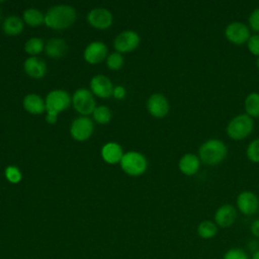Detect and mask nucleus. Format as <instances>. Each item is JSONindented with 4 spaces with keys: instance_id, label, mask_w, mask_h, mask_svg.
Returning a JSON list of instances; mask_svg holds the SVG:
<instances>
[{
    "instance_id": "nucleus-1",
    "label": "nucleus",
    "mask_w": 259,
    "mask_h": 259,
    "mask_svg": "<svg viewBox=\"0 0 259 259\" xmlns=\"http://www.w3.org/2000/svg\"><path fill=\"white\" fill-rule=\"evenodd\" d=\"M228 155L227 145L219 139H209L203 142L198 148L200 161L208 166L221 164Z\"/></svg>"
},
{
    "instance_id": "nucleus-2",
    "label": "nucleus",
    "mask_w": 259,
    "mask_h": 259,
    "mask_svg": "<svg viewBox=\"0 0 259 259\" xmlns=\"http://www.w3.org/2000/svg\"><path fill=\"white\" fill-rule=\"evenodd\" d=\"M76 11L68 5H57L49 9L45 15V23L54 29H64L74 23Z\"/></svg>"
},
{
    "instance_id": "nucleus-3",
    "label": "nucleus",
    "mask_w": 259,
    "mask_h": 259,
    "mask_svg": "<svg viewBox=\"0 0 259 259\" xmlns=\"http://www.w3.org/2000/svg\"><path fill=\"white\" fill-rule=\"evenodd\" d=\"M254 128V120L246 113L234 116L227 124L226 133L228 137L235 141H241L251 135Z\"/></svg>"
},
{
    "instance_id": "nucleus-4",
    "label": "nucleus",
    "mask_w": 259,
    "mask_h": 259,
    "mask_svg": "<svg viewBox=\"0 0 259 259\" xmlns=\"http://www.w3.org/2000/svg\"><path fill=\"white\" fill-rule=\"evenodd\" d=\"M120 165L125 173L138 176L146 171L147 160L141 153L128 152L122 156Z\"/></svg>"
},
{
    "instance_id": "nucleus-5",
    "label": "nucleus",
    "mask_w": 259,
    "mask_h": 259,
    "mask_svg": "<svg viewBox=\"0 0 259 259\" xmlns=\"http://www.w3.org/2000/svg\"><path fill=\"white\" fill-rule=\"evenodd\" d=\"M225 36L231 44L241 46L247 44L251 36V31L244 22L232 21L225 28Z\"/></svg>"
},
{
    "instance_id": "nucleus-6",
    "label": "nucleus",
    "mask_w": 259,
    "mask_h": 259,
    "mask_svg": "<svg viewBox=\"0 0 259 259\" xmlns=\"http://www.w3.org/2000/svg\"><path fill=\"white\" fill-rule=\"evenodd\" d=\"M74 108L81 114L87 115L94 111L95 101L93 95L87 89H79L73 96Z\"/></svg>"
},
{
    "instance_id": "nucleus-7",
    "label": "nucleus",
    "mask_w": 259,
    "mask_h": 259,
    "mask_svg": "<svg viewBox=\"0 0 259 259\" xmlns=\"http://www.w3.org/2000/svg\"><path fill=\"white\" fill-rule=\"evenodd\" d=\"M236 203L238 209L245 215H252L259 209V198L250 190L240 192L237 196Z\"/></svg>"
},
{
    "instance_id": "nucleus-8",
    "label": "nucleus",
    "mask_w": 259,
    "mask_h": 259,
    "mask_svg": "<svg viewBox=\"0 0 259 259\" xmlns=\"http://www.w3.org/2000/svg\"><path fill=\"white\" fill-rule=\"evenodd\" d=\"M70 96L64 90H54L46 98V109L50 112L58 113L65 110L70 105Z\"/></svg>"
},
{
    "instance_id": "nucleus-9",
    "label": "nucleus",
    "mask_w": 259,
    "mask_h": 259,
    "mask_svg": "<svg viewBox=\"0 0 259 259\" xmlns=\"http://www.w3.org/2000/svg\"><path fill=\"white\" fill-rule=\"evenodd\" d=\"M147 107L151 115L157 118H162L166 116L170 109L168 99L161 93L152 94L148 99Z\"/></svg>"
},
{
    "instance_id": "nucleus-10",
    "label": "nucleus",
    "mask_w": 259,
    "mask_h": 259,
    "mask_svg": "<svg viewBox=\"0 0 259 259\" xmlns=\"http://www.w3.org/2000/svg\"><path fill=\"white\" fill-rule=\"evenodd\" d=\"M237 219V209L234 205L226 203L221 205L214 212V223L220 228L231 227Z\"/></svg>"
},
{
    "instance_id": "nucleus-11",
    "label": "nucleus",
    "mask_w": 259,
    "mask_h": 259,
    "mask_svg": "<svg viewBox=\"0 0 259 259\" xmlns=\"http://www.w3.org/2000/svg\"><path fill=\"white\" fill-rule=\"evenodd\" d=\"M140 42V37L137 32L132 30H126L120 32L115 40H114V48L117 52H131L134 51Z\"/></svg>"
},
{
    "instance_id": "nucleus-12",
    "label": "nucleus",
    "mask_w": 259,
    "mask_h": 259,
    "mask_svg": "<svg viewBox=\"0 0 259 259\" xmlns=\"http://www.w3.org/2000/svg\"><path fill=\"white\" fill-rule=\"evenodd\" d=\"M93 133V123L88 117H79L71 125V134L77 141L87 140Z\"/></svg>"
},
{
    "instance_id": "nucleus-13",
    "label": "nucleus",
    "mask_w": 259,
    "mask_h": 259,
    "mask_svg": "<svg viewBox=\"0 0 259 259\" xmlns=\"http://www.w3.org/2000/svg\"><path fill=\"white\" fill-rule=\"evenodd\" d=\"M87 19L92 26L99 29H104L111 25L112 15L107 9L95 8L89 12Z\"/></svg>"
},
{
    "instance_id": "nucleus-14",
    "label": "nucleus",
    "mask_w": 259,
    "mask_h": 259,
    "mask_svg": "<svg viewBox=\"0 0 259 259\" xmlns=\"http://www.w3.org/2000/svg\"><path fill=\"white\" fill-rule=\"evenodd\" d=\"M200 159L193 153L184 154L178 162V168L180 172L186 176H192L196 174L200 168Z\"/></svg>"
},
{
    "instance_id": "nucleus-15",
    "label": "nucleus",
    "mask_w": 259,
    "mask_h": 259,
    "mask_svg": "<svg viewBox=\"0 0 259 259\" xmlns=\"http://www.w3.org/2000/svg\"><path fill=\"white\" fill-rule=\"evenodd\" d=\"M90 87L95 95L102 98H107L113 94V86L110 80L102 75L93 77L90 83Z\"/></svg>"
},
{
    "instance_id": "nucleus-16",
    "label": "nucleus",
    "mask_w": 259,
    "mask_h": 259,
    "mask_svg": "<svg viewBox=\"0 0 259 259\" xmlns=\"http://www.w3.org/2000/svg\"><path fill=\"white\" fill-rule=\"evenodd\" d=\"M107 54V48L104 44L100 41L91 42L84 52L85 60L90 64H98L100 63Z\"/></svg>"
},
{
    "instance_id": "nucleus-17",
    "label": "nucleus",
    "mask_w": 259,
    "mask_h": 259,
    "mask_svg": "<svg viewBox=\"0 0 259 259\" xmlns=\"http://www.w3.org/2000/svg\"><path fill=\"white\" fill-rule=\"evenodd\" d=\"M24 70L26 74L32 78H41L46 74L47 67L41 60L35 57H30L24 62Z\"/></svg>"
},
{
    "instance_id": "nucleus-18",
    "label": "nucleus",
    "mask_w": 259,
    "mask_h": 259,
    "mask_svg": "<svg viewBox=\"0 0 259 259\" xmlns=\"http://www.w3.org/2000/svg\"><path fill=\"white\" fill-rule=\"evenodd\" d=\"M46 54L54 59H58V58H62L66 55L67 53V44L65 42V40L61 39V38H51L46 47Z\"/></svg>"
},
{
    "instance_id": "nucleus-19",
    "label": "nucleus",
    "mask_w": 259,
    "mask_h": 259,
    "mask_svg": "<svg viewBox=\"0 0 259 259\" xmlns=\"http://www.w3.org/2000/svg\"><path fill=\"white\" fill-rule=\"evenodd\" d=\"M101 155H102V158L107 163H110V164H114L121 161V158L123 156L120 146L115 143H108L104 145L101 151Z\"/></svg>"
},
{
    "instance_id": "nucleus-20",
    "label": "nucleus",
    "mask_w": 259,
    "mask_h": 259,
    "mask_svg": "<svg viewBox=\"0 0 259 259\" xmlns=\"http://www.w3.org/2000/svg\"><path fill=\"white\" fill-rule=\"evenodd\" d=\"M24 108L32 114H40L46 110V103L36 94H28L23 100Z\"/></svg>"
},
{
    "instance_id": "nucleus-21",
    "label": "nucleus",
    "mask_w": 259,
    "mask_h": 259,
    "mask_svg": "<svg viewBox=\"0 0 259 259\" xmlns=\"http://www.w3.org/2000/svg\"><path fill=\"white\" fill-rule=\"evenodd\" d=\"M244 108L247 115L252 118L259 117V93L251 92L244 100Z\"/></svg>"
},
{
    "instance_id": "nucleus-22",
    "label": "nucleus",
    "mask_w": 259,
    "mask_h": 259,
    "mask_svg": "<svg viewBox=\"0 0 259 259\" xmlns=\"http://www.w3.org/2000/svg\"><path fill=\"white\" fill-rule=\"evenodd\" d=\"M219 231L217 224L210 220H204L200 222L197 226V234L202 239H211L213 238Z\"/></svg>"
},
{
    "instance_id": "nucleus-23",
    "label": "nucleus",
    "mask_w": 259,
    "mask_h": 259,
    "mask_svg": "<svg viewBox=\"0 0 259 259\" xmlns=\"http://www.w3.org/2000/svg\"><path fill=\"white\" fill-rule=\"evenodd\" d=\"M23 29L22 20L17 16H8L3 24V30L8 35L19 34Z\"/></svg>"
},
{
    "instance_id": "nucleus-24",
    "label": "nucleus",
    "mask_w": 259,
    "mask_h": 259,
    "mask_svg": "<svg viewBox=\"0 0 259 259\" xmlns=\"http://www.w3.org/2000/svg\"><path fill=\"white\" fill-rule=\"evenodd\" d=\"M23 18L25 22L30 26H38L45 22V15L40 11L33 8L25 10Z\"/></svg>"
},
{
    "instance_id": "nucleus-25",
    "label": "nucleus",
    "mask_w": 259,
    "mask_h": 259,
    "mask_svg": "<svg viewBox=\"0 0 259 259\" xmlns=\"http://www.w3.org/2000/svg\"><path fill=\"white\" fill-rule=\"evenodd\" d=\"M246 156L252 163H259V138L254 139L249 143L246 149Z\"/></svg>"
},
{
    "instance_id": "nucleus-26",
    "label": "nucleus",
    "mask_w": 259,
    "mask_h": 259,
    "mask_svg": "<svg viewBox=\"0 0 259 259\" xmlns=\"http://www.w3.org/2000/svg\"><path fill=\"white\" fill-rule=\"evenodd\" d=\"M44 49V40L38 37H32L25 44V52L30 55H37Z\"/></svg>"
},
{
    "instance_id": "nucleus-27",
    "label": "nucleus",
    "mask_w": 259,
    "mask_h": 259,
    "mask_svg": "<svg viewBox=\"0 0 259 259\" xmlns=\"http://www.w3.org/2000/svg\"><path fill=\"white\" fill-rule=\"evenodd\" d=\"M93 117L99 123H107L110 120L111 113L106 106H98L93 111Z\"/></svg>"
},
{
    "instance_id": "nucleus-28",
    "label": "nucleus",
    "mask_w": 259,
    "mask_h": 259,
    "mask_svg": "<svg viewBox=\"0 0 259 259\" xmlns=\"http://www.w3.org/2000/svg\"><path fill=\"white\" fill-rule=\"evenodd\" d=\"M223 259H249V256L243 249L232 248L224 254Z\"/></svg>"
},
{
    "instance_id": "nucleus-29",
    "label": "nucleus",
    "mask_w": 259,
    "mask_h": 259,
    "mask_svg": "<svg viewBox=\"0 0 259 259\" xmlns=\"http://www.w3.org/2000/svg\"><path fill=\"white\" fill-rule=\"evenodd\" d=\"M123 64V58L118 53L111 54L107 59V67L111 70L119 69Z\"/></svg>"
},
{
    "instance_id": "nucleus-30",
    "label": "nucleus",
    "mask_w": 259,
    "mask_h": 259,
    "mask_svg": "<svg viewBox=\"0 0 259 259\" xmlns=\"http://www.w3.org/2000/svg\"><path fill=\"white\" fill-rule=\"evenodd\" d=\"M247 49L252 55L259 57V34L258 33L251 34L250 38L247 41Z\"/></svg>"
},
{
    "instance_id": "nucleus-31",
    "label": "nucleus",
    "mask_w": 259,
    "mask_h": 259,
    "mask_svg": "<svg viewBox=\"0 0 259 259\" xmlns=\"http://www.w3.org/2000/svg\"><path fill=\"white\" fill-rule=\"evenodd\" d=\"M249 28L259 34V7L255 8L248 17Z\"/></svg>"
},
{
    "instance_id": "nucleus-32",
    "label": "nucleus",
    "mask_w": 259,
    "mask_h": 259,
    "mask_svg": "<svg viewBox=\"0 0 259 259\" xmlns=\"http://www.w3.org/2000/svg\"><path fill=\"white\" fill-rule=\"evenodd\" d=\"M5 176L12 183H17L21 179V173L19 172L18 168L15 166L7 167L5 170Z\"/></svg>"
},
{
    "instance_id": "nucleus-33",
    "label": "nucleus",
    "mask_w": 259,
    "mask_h": 259,
    "mask_svg": "<svg viewBox=\"0 0 259 259\" xmlns=\"http://www.w3.org/2000/svg\"><path fill=\"white\" fill-rule=\"evenodd\" d=\"M250 231L255 238L259 239V219L253 221V223L250 226Z\"/></svg>"
},
{
    "instance_id": "nucleus-34",
    "label": "nucleus",
    "mask_w": 259,
    "mask_h": 259,
    "mask_svg": "<svg viewBox=\"0 0 259 259\" xmlns=\"http://www.w3.org/2000/svg\"><path fill=\"white\" fill-rule=\"evenodd\" d=\"M115 98L117 99H121L123 98V96L125 95V90L123 87L121 86H117L115 88H113V94H112Z\"/></svg>"
},
{
    "instance_id": "nucleus-35",
    "label": "nucleus",
    "mask_w": 259,
    "mask_h": 259,
    "mask_svg": "<svg viewBox=\"0 0 259 259\" xmlns=\"http://www.w3.org/2000/svg\"><path fill=\"white\" fill-rule=\"evenodd\" d=\"M57 114H58V113L48 111V114H47V116H46L47 121H48L49 123H55L56 120H57Z\"/></svg>"
},
{
    "instance_id": "nucleus-36",
    "label": "nucleus",
    "mask_w": 259,
    "mask_h": 259,
    "mask_svg": "<svg viewBox=\"0 0 259 259\" xmlns=\"http://www.w3.org/2000/svg\"><path fill=\"white\" fill-rule=\"evenodd\" d=\"M252 259H259V250L255 251L252 255Z\"/></svg>"
},
{
    "instance_id": "nucleus-37",
    "label": "nucleus",
    "mask_w": 259,
    "mask_h": 259,
    "mask_svg": "<svg viewBox=\"0 0 259 259\" xmlns=\"http://www.w3.org/2000/svg\"><path fill=\"white\" fill-rule=\"evenodd\" d=\"M256 66H257V68L259 69V57H258L257 60H256Z\"/></svg>"
},
{
    "instance_id": "nucleus-38",
    "label": "nucleus",
    "mask_w": 259,
    "mask_h": 259,
    "mask_svg": "<svg viewBox=\"0 0 259 259\" xmlns=\"http://www.w3.org/2000/svg\"><path fill=\"white\" fill-rule=\"evenodd\" d=\"M0 17H1V11H0Z\"/></svg>"
}]
</instances>
